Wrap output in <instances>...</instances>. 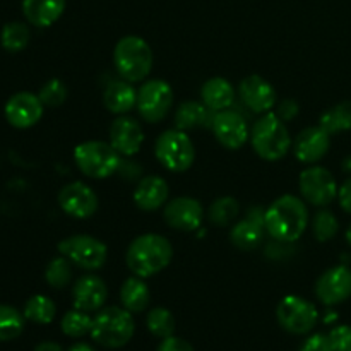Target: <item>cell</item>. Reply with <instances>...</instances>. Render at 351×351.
I'll return each instance as SVG.
<instances>
[{
	"mask_svg": "<svg viewBox=\"0 0 351 351\" xmlns=\"http://www.w3.org/2000/svg\"><path fill=\"white\" fill-rule=\"evenodd\" d=\"M113 64L122 79L129 82H141L153 69V50L144 38L123 36L117 41L113 50Z\"/></svg>",
	"mask_w": 351,
	"mask_h": 351,
	"instance_id": "4",
	"label": "cell"
},
{
	"mask_svg": "<svg viewBox=\"0 0 351 351\" xmlns=\"http://www.w3.org/2000/svg\"><path fill=\"white\" fill-rule=\"evenodd\" d=\"M163 219L178 232H195L202 225L204 209L194 197H175L165 204Z\"/></svg>",
	"mask_w": 351,
	"mask_h": 351,
	"instance_id": "15",
	"label": "cell"
},
{
	"mask_svg": "<svg viewBox=\"0 0 351 351\" xmlns=\"http://www.w3.org/2000/svg\"><path fill=\"white\" fill-rule=\"evenodd\" d=\"M173 257L170 240L158 233H144L130 242L125 254L127 267L134 276L151 278L167 269Z\"/></svg>",
	"mask_w": 351,
	"mask_h": 351,
	"instance_id": "2",
	"label": "cell"
},
{
	"mask_svg": "<svg viewBox=\"0 0 351 351\" xmlns=\"http://www.w3.org/2000/svg\"><path fill=\"white\" fill-rule=\"evenodd\" d=\"M298 187H300L302 197L308 204L317 206V208L331 204L338 197L339 189L331 171L324 167H317V165H311L302 171L300 178H298Z\"/></svg>",
	"mask_w": 351,
	"mask_h": 351,
	"instance_id": "11",
	"label": "cell"
},
{
	"mask_svg": "<svg viewBox=\"0 0 351 351\" xmlns=\"http://www.w3.org/2000/svg\"><path fill=\"white\" fill-rule=\"evenodd\" d=\"M321 127L329 134L351 130V101L338 103L321 117Z\"/></svg>",
	"mask_w": 351,
	"mask_h": 351,
	"instance_id": "29",
	"label": "cell"
},
{
	"mask_svg": "<svg viewBox=\"0 0 351 351\" xmlns=\"http://www.w3.org/2000/svg\"><path fill=\"white\" fill-rule=\"evenodd\" d=\"M331 146V134L317 127H307L295 137L291 149L295 158L304 165H315L328 154Z\"/></svg>",
	"mask_w": 351,
	"mask_h": 351,
	"instance_id": "17",
	"label": "cell"
},
{
	"mask_svg": "<svg viewBox=\"0 0 351 351\" xmlns=\"http://www.w3.org/2000/svg\"><path fill=\"white\" fill-rule=\"evenodd\" d=\"M106 298H108V288H106L105 281L96 274H86V276L79 278L72 288L74 308H79V311H101Z\"/></svg>",
	"mask_w": 351,
	"mask_h": 351,
	"instance_id": "20",
	"label": "cell"
},
{
	"mask_svg": "<svg viewBox=\"0 0 351 351\" xmlns=\"http://www.w3.org/2000/svg\"><path fill=\"white\" fill-rule=\"evenodd\" d=\"M65 10V0H23V14L29 24L48 27L57 23Z\"/></svg>",
	"mask_w": 351,
	"mask_h": 351,
	"instance_id": "23",
	"label": "cell"
},
{
	"mask_svg": "<svg viewBox=\"0 0 351 351\" xmlns=\"http://www.w3.org/2000/svg\"><path fill=\"white\" fill-rule=\"evenodd\" d=\"M328 338L335 351H351V326L343 324L331 329Z\"/></svg>",
	"mask_w": 351,
	"mask_h": 351,
	"instance_id": "38",
	"label": "cell"
},
{
	"mask_svg": "<svg viewBox=\"0 0 351 351\" xmlns=\"http://www.w3.org/2000/svg\"><path fill=\"white\" fill-rule=\"evenodd\" d=\"M264 213L252 209L247 219L237 223L230 232V242L240 250H254L263 242L264 235Z\"/></svg>",
	"mask_w": 351,
	"mask_h": 351,
	"instance_id": "22",
	"label": "cell"
},
{
	"mask_svg": "<svg viewBox=\"0 0 351 351\" xmlns=\"http://www.w3.org/2000/svg\"><path fill=\"white\" fill-rule=\"evenodd\" d=\"M67 95V86L60 79H50V81L41 86L40 93H38L41 103L48 106V108H58V106L64 105Z\"/></svg>",
	"mask_w": 351,
	"mask_h": 351,
	"instance_id": "37",
	"label": "cell"
},
{
	"mask_svg": "<svg viewBox=\"0 0 351 351\" xmlns=\"http://www.w3.org/2000/svg\"><path fill=\"white\" fill-rule=\"evenodd\" d=\"M156 351H195L192 348L191 343H187L185 339L177 338V336H170V338H165L160 343Z\"/></svg>",
	"mask_w": 351,
	"mask_h": 351,
	"instance_id": "40",
	"label": "cell"
},
{
	"mask_svg": "<svg viewBox=\"0 0 351 351\" xmlns=\"http://www.w3.org/2000/svg\"><path fill=\"white\" fill-rule=\"evenodd\" d=\"M315 295L324 305H338L351 297V271L336 266L324 271L315 283Z\"/></svg>",
	"mask_w": 351,
	"mask_h": 351,
	"instance_id": "16",
	"label": "cell"
},
{
	"mask_svg": "<svg viewBox=\"0 0 351 351\" xmlns=\"http://www.w3.org/2000/svg\"><path fill=\"white\" fill-rule=\"evenodd\" d=\"M45 105L41 103L40 96L29 91L16 93L9 98L5 103V113L7 122L16 129H29V127L36 125L43 117Z\"/></svg>",
	"mask_w": 351,
	"mask_h": 351,
	"instance_id": "14",
	"label": "cell"
},
{
	"mask_svg": "<svg viewBox=\"0 0 351 351\" xmlns=\"http://www.w3.org/2000/svg\"><path fill=\"white\" fill-rule=\"evenodd\" d=\"M213 134L216 141L226 149L237 151L249 139V127L245 119L235 110H221L213 117Z\"/></svg>",
	"mask_w": 351,
	"mask_h": 351,
	"instance_id": "13",
	"label": "cell"
},
{
	"mask_svg": "<svg viewBox=\"0 0 351 351\" xmlns=\"http://www.w3.org/2000/svg\"><path fill=\"white\" fill-rule=\"evenodd\" d=\"M338 201L343 211L351 215V177L338 189Z\"/></svg>",
	"mask_w": 351,
	"mask_h": 351,
	"instance_id": "42",
	"label": "cell"
},
{
	"mask_svg": "<svg viewBox=\"0 0 351 351\" xmlns=\"http://www.w3.org/2000/svg\"><path fill=\"white\" fill-rule=\"evenodd\" d=\"M240 206L233 197H219L209 206L208 216L213 225L228 226L239 216Z\"/></svg>",
	"mask_w": 351,
	"mask_h": 351,
	"instance_id": "34",
	"label": "cell"
},
{
	"mask_svg": "<svg viewBox=\"0 0 351 351\" xmlns=\"http://www.w3.org/2000/svg\"><path fill=\"white\" fill-rule=\"evenodd\" d=\"M208 120V106L199 101H185L175 113V127L180 130L195 129Z\"/></svg>",
	"mask_w": 351,
	"mask_h": 351,
	"instance_id": "27",
	"label": "cell"
},
{
	"mask_svg": "<svg viewBox=\"0 0 351 351\" xmlns=\"http://www.w3.org/2000/svg\"><path fill=\"white\" fill-rule=\"evenodd\" d=\"M149 300L151 291L144 278L132 276L123 281L122 288H120V302H122L123 308L132 314H139L149 307Z\"/></svg>",
	"mask_w": 351,
	"mask_h": 351,
	"instance_id": "26",
	"label": "cell"
},
{
	"mask_svg": "<svg viewBox=\"0 0 351 351\" xmlns=\"http://www.w3.org/2000/svg\"><path fill=\"white\" fill-rule=\"evenodd\" d=\"M239 93L247 108L256 113H269L276 105V91H274L273 84L257 74L247 75L245 79H242Z\"/></svg>",
	"mask_w": 351,
	"mask_h": 351,
	"instance_id": "19",
	"label": "cell"
},
{
	"mask_svg": "<svg viewBox=\"0 0 351 351\" xmlns=\"http://www.w3.org/2000/svg\"><path fill=\"white\" fill-rule=\"evenodd\" d=\"M202 101L208 108L221 112L228 110L235 99V89L232 82L226 81L225 77H211L204 82L201 89Z\"/></svg>",
	"mask_w": 351,
	"mask_h": 351,
	"instance_id": "25",
	"label": "cell"
},
{
	"mask_svg": "<svg viewBox=\"0 0 351 351\" xmlns=\"http://www.w3.org/2000/svg\"><path fill=\"white\" fill-rule=\"evenodd\" d=\"M312 230H314V237L317 242H328V240H331L338 233L339 221L335 216V213L322 209V211H319L314 216Z\"/></svg>",
	"mask_w": 351,
	"mask_h": 351,
	"instance_id": "36",
	"label": "cell"
},
{
	"mask_svg": "<svg viewBox=\"0 0 351 351\" xmlns=\"http://www.w3.org/2000/svg\"><path fill=\"white\" fill-rule=\"evenodd\" d=\"M276 317L285 331L291 335H307L317 324L319 312L312 302L298 295H287L278 304Z\"/></svg>",
	"mask_w": 351,
	"mask_h": 351,
	"instance_id": "10",
	"label": "cell"
},
{
	"mask_svg": "<svg viewBox=\"0 0 351 351\" xmlns=\"http://www.w3.org/2000/svg\"><path fill=\"white\" fill-rule=\"evenodd\" d=\"M171 105H173V89L163 79L146 81L137 91L136 108L146 122H161L168 115Z\"/></svg>",
	"mask_w": 351,
	"mask_h": 351,
	"instance_id": "9",
	"label": "cell"
},
{
	"mask_svg": "<svg viewBox=\"0 0 351 351\" xmlns=\"http://www.w3.org/2000/svg\"><path fill=\"white\" fill-rule=\"evenodd\" d=\"M300 351H335L328 336L314 335L302 345Z\"/></svg>",
	"mask_w": 351,
	"mask_h": 351,
	"instance_id": "39",
	"label": "cell"
},
{
	"mask_svg": "<svg viewBox=\"0 0 351 351\" xmlns=\"http://www.w3.org/2000/svg\"><path fill=\"white\" fill-rule=\"evenodd\" d=\"M55 304L51 298L45 297V295H34L24 305V317L27 321L34 322V324H50L55 317Z\"/></svg>",
	"mask_w": 351,
	"mask_h": 351,
	"instance_id": "28",
	"label": "cell"
},
{
	"mask_svg": "<svg viewBox=\"0 0 351 351\" xmlns=\"http://www.w3.org/2000/svg\"><path fill=\"white\" fill-rule=\"evenodd\" d=\"M62 332L69 338H81V336L91 332L93 328V317L84 311H79V308H74V311H69L67 314L62 317L60 322Z\"/></svg>",
	"mask_w": 351,
	"mask_h": 351,
	"instance_id": "32",
	"label": "cell"
},
{
	"mask_svg": "<svg viewBox=\"0 0 351 351\" xmlns=\"http://www.w3.org/2000/svg\"><path fill=\"white\" fill-rule=\"evenodd\" d=\"M250 143L259 158L266 161H280L281 158L287 156L293 141L288 132L287 123L276 113L269 112L264 113L254 123L252 132H250Z\"/></svg>",
	"mask_w": 351,
	"mask_h": 351,
	"instance_id": "3",
	"label": "cell"
},
{
	"mask_svg": "<svg viewBox=\"0 0 351 351\" xmlns=\"http://www.w3.org/2000/svg\"><path fill=\"white\" fill-rule=\"evenodd\" d=\"M136 324L132 312L123 307H105L95 315L91 328V338L105 348L117 350L125 346L132 339Z\"/></svg>",
	"mask_w": 351,
	"mask_h": 351,
	"instance_id": "5",
	"label": "cell"
},
{
	"mask_svg": "<svg viewBox=\"0 0 351 351\" xmlns=\"http://www.w3.org/2000/svg\"><path fill=\"white\" fill-rule=\"evenodd\" d=\"M168 194H170V189L163 177L147 175L137 184L132 197L137 208L143 211H156L167 204Z\"/></svg>",
	"mask_w": 351,
	"mask_h": 351,
	"instance_id": "21",
	"label": "cell"
},
{
	"mask_svg": "<svg viewBox=\"0 0 351 351\" xmlns=\"http://www.w3.org/2000/svg\"><path fill=\"white\" fill-rule=\"evenodd\" d=\"M298 103L295 101V99H285L283 103L280 105V108H278L276 115L280 117L283 122H290V120H293L295 117L298 115Z\"/></svg>",
	"mask_w": 351,
	"mask_h": 351,
	"instance_id": "41",
	"label": "cell"
},
{
	"mask_svg": "<svg viewBox=\"0 0 351 351\" xmlns=\"http://www.w3.org/2000/svg\"><path fill=\"white\" fill-rule=\"evenodd\" d=\"M29 27L24 23H19V21H14V23H9L3 26L2 34H0V41H2V47L5 48L7 51H16L24 50L29 43Z\"/></svg>",
	"mask_w": 351,
	"mask_h": 351,
	"instance_id": "31",
	"label": "cell"
},
{
	"mask_svg": "<svg viewBox=\"0 0 351 351\" xmlns=\"http://www.w3.org/2000/svg\"><path fill=\"white\" fill-rule=\"evenodd\" d=\"M137 103V91L134 89L132 82L125 79H115L106 86L103 93V105L108 112L115 115H123L130 112Z\"/></svg>",
	"mask_w": 351,
	"mask_h": 351,
	"instance_id": "24",
	"label": "cell"
},
{
	"mask_svg": "<svg viewBox=\"0 0 351 351\" xmlns=\"http://www.w3.org/2000/svg\"><path fill=\"white\" fill-rule=\"evenodd\" d=\"M58 252L86 271L101 269L108 259V247L91 235H72L58 243Z\"/></svg>",
	"mask_w": 351,
	"mask_h": 351,
	"instance_id": "8",
	"label": "cell"
},
{
	"mask_svg": "<svg viewBox=\"0 0 351 351\" xmlns=\"http://www.w3.org/2000/svg\"><path fill=\"white\" fill-rule=\"evenodd\" d=\"M346 242H348L351 247V225L348 226V230H346Z\"/></svg>",
	"mask_w": 351,
	"mask_h": 351,
	"instance_id": "45",
	"label": "cell"
},
{
	"mask_svg": "<svg viewBox=\"0 0 351 351\" xmlns=\"http://www.w3.org/2000/svg\"><path fill=\"white\" fill-rule=\"evenodd\" d=\"M62 211L74 219H88L98 211V195L84 182H71L58 192Z\"/></svg>",
	"mask_w": 351,
	"mask_h": 351,
	"instance_id": "12",
	"label": "cell"
},
{
	"mask_svg": "<svg viewBox=\"0 0 351 351\" xmlns=\"http://www.w3.org/2000/svg\"><path fill=\"white\" fill-rule=\"evenodd\" d=\"M110 144L120 156H134L144 143L143 127L132 117L120 115L110 125Z\"/></svg>",
	"mask_w": 351,
	"mask_h": 351,
	"instance_id": "18",
	"label": "cell"
},
{
	"mask_svg": "<svg viewBox=\"0 0 351 351\" xmlns=\"http://www.w3.org/2000/svg\"><path fill=\"white\" fill-rule=\"evenodd\" d=\"M24 314L10 305H0V341H12L24 331Z\"/></svg>",
	"mask_w": 351,
	"mask_h": 351,
	"instance_id": "30",
	"label": "cell"
},
{
	"mask_svg": "<svg viewBox=\"0 0 351 351\" xmlns=\"http://www.w3.org/2000/svg\"><path fill=\"white\" fill-rule=\"evenodd\" d=\"M34 351H64L58 343H53V341H43L40 343V345L34 348Z\"/></svg>",
	"mask_w": 351,
	"mask_h": 351,
	"instance_id": "43",
	"label": "cell"
},
{
	"mask_svg": "<svg viewBox=\"0 0 351 351\" xmlns=\"http://www.w3.org/2000/svg\"><path fill=\"white\" fill-rule=\"evenodd\" d=\"M75 167L82 175L95 180L112 177L122 165V156L105 141H86L74 149Z\"/></svg>",
	"mask_w": 351,
	"mask_h": 351,
	"instance_id": "6",
	"label": "cell"
},
{
	"mask_svg": "<svg viewBox=\"0 0 351 351\" xmlns=\"http://www.w3.org/2000/svg\"><path fill=\"white\" fill-rule=\"evenodd\" d=\"M72 278V267L71 261L60 254V257H55L48 263L47 269H45V280L55 290H62L69 285Z\"/></svg>",
	"mask_w": 351,
	"mask_h": 351,
	"instance_id": "35",
	"label": "cell"
},
{
	"mask_svg": "<svg viewBox=\"0 0 351 351\" xmlns=\"http://www.w3.org/2000/svg\"><path fill=\"white\" fill-rule=\"evenodd\" d=\"M156 160L173 173L187 171L194 165L195 149L185 130L171 129L161 134L154 144Z\"/></svg>",
	"mask_w": 351,
	"mask_h": 351,
	"instance_id": "7",
	"label": "cell"
},
{
	"mask_svg": "<svg viewBox=\"0 0 351 351\" xmlns=\"http://www.w3.org/2000/svg\"><path fill=\"white\" fill-rule=\"evenodd\" d=\"M69 351H96L95 348H91L89 345H86V343H77V345H72Z\"/></svg>",
	"mask_w": 351,
	"mask_h": 351,
	"instance_id": "44",
	"label": "cell"
},
{
	"mask_svg": "<svg viewBox=\"0 0 351 351\" xmlns=\"http://www.w3.org/2000/svg\"><path fill=\"white\" fill-rule=\"evenodd\" d=\"M146 324L151 335L156 336V338H170L175 332V317L168 308L156 307L153 311H149Z\"/></svg>",
	"mask_w": 351,
	"mask_h": 351,
	"instance_id": "33",
	"label": "cell"
},
{
	"mask_svg": "<svg viewBox=\"0 0 351 351\" xmlns=\"http://www.w3.org/2000/svg\"><path fill=\"white\" fill-rule=\"evenodd\" d=\"M264 226L278 242H297L308 226L307 206L297 195H281L264 211Z\"/></svg>",
	"mask_w": 351,
	"mask_h": 351,
	"instance_id": "1",
	"label": "cell"
}]
</instances>
